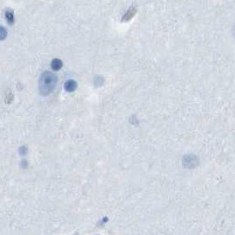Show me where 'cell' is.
I'll return each instance as SVG.
<instances>
[{
    "label": "cell",
    "instance_id": "6da1fadb",
    "mask_svg": "<svg viewBox=\"0 0 235 235\" xmlns=\"http://www.w3.org/2000/svg\"><path fill=\"white\" fill-rule=\"evenodd\" d=\"M57 82V76L50 72H44L40 77L39 90L42 95H49L51 93Z\"/></svg>",
    "mask_w": 235,
    "mask_h": 235
},
{
    "label": "cell",
    "instance_id": "7a4b0ae2",
    "mask_svg": "<svg viewBox=\"0 0 235 235\" xmlns=\"http://www.w3.org/2000/svg\"><path fill=\"white\" fill-rule=\"evenodd\" d=\"M76 88H77V83L74 80H69V81L66 82L65 85V89L69 92L75 91Z\"/></svg>",
    "mask_w": 235,
    "mask_h": 235
},
{
    "label": "cell",
    "instance_id": "3957f363",
    "mask_svg": "<svg viewBox=\"0 0 235 235\" xmlns=\"http://www.w3.org/2000/svg\"><path fill=\"white\" fill-rule=\"evenodd\" d=\"M63 66V62L59 59H54L51 62V68L54 71H58Z\"/></svg>",
    "mask_w": 235,
    "mask_h": 235
},
{
    "label": "cell",
    "instance_id": "277c9868",
    "mask_svg": "<svg viewBox=\"0 0 235 235\" xmlns=\"http://www.w3.org/2000/svg\"><path fill=\"white\" fill-rule=\"evenodd\" d=\"M136 12H137V10H136L134 7H133V8H131V9H130V10L126 13V14L124 15L123 20H124V21H128V20H130L131 18L135 15Z\"/></svg>",
    "mask_w": 235,
    "mask_h": 235
},
{
    "label": "cell",
    "instance_id": "5b68a950",
    "mask_svg": "<svg viewBox=\"0 0 235 235\" xmlns=\"http://www.w3.org/2000/svg\"><path fill=\"white\" fill-rule=\"evenodd\" d=\"M6 18L8 23L10 25H12L14 21V15H13V12L12 10H7L6 12Z\"/></svg>",
    "mask_w": 235,
    "mask_h": 235
},
{
    "label": "cell",
    "instance_id": "8992f818",
    "mask_svg": "<svg viewBox=\"0 0 235 235\" xmlns=\"http://www.w3.org/2000/svg\"><path fill=\"white\" fill-rule=\"evenodd\" d=\"M7 35V31L4 26H0V41L4 40Z\"/></svg>",
    "mask_w": 235,
    "mask_h": 235
}]
</instances>
